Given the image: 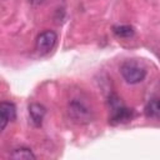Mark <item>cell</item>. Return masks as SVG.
Instances as JSON below:
<instances>
[{
  "instance_id": "6da1fadb",
  "label": "cell",
  "mask_w": 160,
  "mask_h": 160,
  "mask_svg": "<svg viewBox=\"0 0 160 160\" xmlns=\"http://www.w3.org/2000/svg\"><path fill=\"white\" fill-rule=\"evenodd\" d=\"M120 72L124 80L129 84L141 82L146 76V69L138 61L128 60L120 66Z\"/></svg>"
},
{
  "instance_id": "7a4b0ae2",
  "label": "cell",
  "mask_w": 160,
  "mask_h": 160,
  "mask_svg": "<svg viewBox=\"0 0 160 160\" xmlns=\"http://www.w3.org/2000/svg\"><path fill=\"white\" fill-rule=\"evenodd\" d=\"M68 112H69V116L72 119V121L78 124H88L92 119L91 109L82 100H79V99H72L69 102Z\"/></svg>"
},
{
  "instance_id": "3957f363",
  "label": "cell",
  "mask_w": 160,
  "mask_h": 160,
  "mask_svg": "<svg viewBox=\"0 0 160 160\" xmlns=\"http://www.w3.org/2000/svg\"><path fill=\"white\" fill-rule=\"evenodd\" d=\"M58 40V35L52 30H45L40 32L35 41V48L40 54H48L50 52Z\"/></svg>"
},
{
  "instance_id": "277c9868",
  "label": "cell",
  "mask_w": 160,
  "mask_h": 160,
  "mask_svg": "<svg viewBox=\"0 0 160 160\" xmlns=\"http://www.w3.org/2000/svg\"><path fill=\"white\" fill-rule=\"evenodd\" d=\"M111 114L109 118V122L111 125H119V124H125L132 119V110L122 105L121 102L111 108Z\"/></svg>"
},
{
  "instance_id": "5b68a950",
  "label": "cell",
  "mask_w": 160,
  "mask_h": 160,
  "mask_svg": "<svg viewBox=\"0 0 160 160\" xmlns=\"http://www.w3.org/2000/svg\"><path fill=\"white\" fill-rule=\"evenodd\" d=\"M0 119H1V130L6 128L10 121L16 119V108L10 101H2L0 104Z\"/></svg>"
},
{
  "instance_id": "8992f818",
  "label": "cell",
  "mask_w": 160,
  "mask_h": 160,
  "mask_svg": "<svg viewBox=\"0 0 160 160\" xmlns=\"http://www.w3.org/2000/svg\"><path fill=\"white\" fill-rule=\"evenodd\" d=\"M29 114H30V118H31V121L35 126H41L42 124V120H44V116L46 114V109L45 106H42L41 104H38V102H32L30 104L29 106Z\"/></svg>"
},
{
  "instance_id": "52a82bcc",
  "label": "cell",
  "mask_w": 160,
  "mask_h": 160,
  "mask_svg": "<svg viewBox=\"0 0 160 160\" xmlns=\"http://www.w3.org/2000/svg\"><path fill=\"white\" fill-rule=\"evenodd\" d=\"M145 114L151 119H160V99H151L145 106Z\"/></svg>"
},
{
  "instance_id": "ba28073f",
  "label": "cell",
  "mask_w": 160,
  "mask_h": 160,
  "mask_svg": "<svg viewBox=\"0 0 160 160\" xmlns=\"http://www.w3.org/2000/svg\"><path fill=\"white\" fill-rule=\"evenodd\" d=\"M10 158L12 159H26V160H35L36 156L34 152L28 148H16L11 151Z\"/></svg>"
},
{
  "instance_id": "9c48e42d",
  "label": "cell",
  "mask_w": 160,
  "mask_h": 160,
  "mask_svg": "<svg viewBox=\"0 0 160 160\" xmlns=\"http://www.w3.org/2000/svg\"><path fill=\"white\" fill-rule=\"evenodd\" d=\"M112 31L119 38H130L135 34V30L130 25H116L112 28Z\"/></svg>"
},
{
  "instance_id": "30bf717a",
  "label": "cell",
  "mask_w": 160,
  "mask_h": 160,
  "mask_svg": "<svg viewBox=\"0 0 160 160\" xmlns=\"http://www.w3.org/2000/svg\"><path fill=\"white\" fill-rule=\"evenodd\" d=\"M32 5H39V4H41L42 2V0H29Z\"/></svg>"
}]
</instances>
